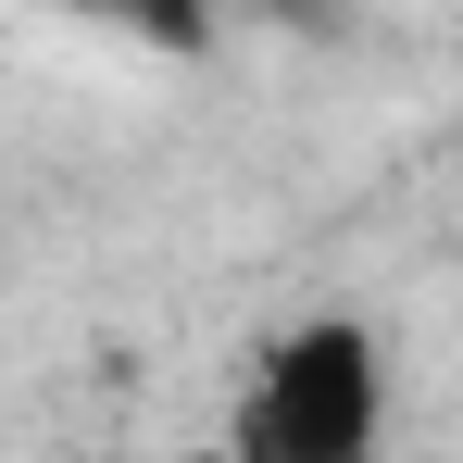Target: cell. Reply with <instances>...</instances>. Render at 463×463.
<instances>
[{"label": "cell", "instance_id": "obj_1", "mask_svg": "<svg viewBox=\"0 0 463 463\" xmlns=\"http://www.w3.org/2000/svg\"><path fill=\"white\" fill-rule=\"evenodd\" d=\"M376 451H388V338L364 313L276 326L226 401V463H376Z\"/></svg>", "mask_w": 463, "mask_h": 463}]
</instances>
